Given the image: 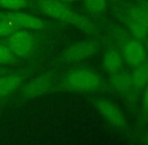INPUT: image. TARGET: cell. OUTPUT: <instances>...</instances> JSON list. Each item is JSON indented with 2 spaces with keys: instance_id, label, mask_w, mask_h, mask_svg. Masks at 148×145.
Instances as JSON below:
<instances>
[{
  "instance_id": "8992f818",
  "label": "cell",
  "mask_w": 148,
  "mask_h": 145,
  "mask_svg": "<svg viewBox=\"0 0 148 145\" xmlns=\"http://www.w3.org/2000/svg\"><path fill=\"white\" fill-rule=\"evenodd\" d=\"M99 51V44L94 40H81L66 47L56 60L57 64H72L93 57Z\"/></svg>"
},
{
  "instance_id": "ac0fdd59",
  "label": "cell",
  "mask_w": 148,
  "mask_h": 145,
  "mask_svg": "<svg viewBox=\"0 0 148 145\" xmlns=\"http://www.w3.org/2000/svg\"><path fill=\"white\" fill-rule=\"evenodd\" d=\"M19 28L11 21L0 18V37H7Z\"/></svg>"
},
{
  "instance_id": "d6986e66",
  "label": "cell",
  "mask_w": 148,
  "mask_h": 145,
  "mask_svg": "<svg viewBox=\"0 0 148 145\" xmlns=\"http://www.w3.org/2000/svg\"><path fill=\"white\" fill-rule=\"evenodd\" d=\"M114 34H115L116 38L119 39V40H124V43L127 41L125 40L126 39V32L123 29H121V28H116V30L114 31Z\"/></svg>"
},
{
  "instance_id": "5bb4252c",
  "label": "cell",
  "mask_w": 148,
  "mask_h": 145,
  "mask_svg": "<svg viewBox=\"0 0 148 145\" xmlns=\"http://www.w3.org/2000/svg\"><path fill=\"white\" fill-rule=\"evenodd\" d=\"M128 15L133 19L140 22L148 30V10L141 5L131 6L128 9Z\"/></svg>"
},
{
  "instance_id": "277c9868",
  "label": "cell",
  "mask_w": 148,
  "mask_h": 145,
  "mask_svg": "<svg viewBox=\"0 0 148 145\" xmlns=\"http://www.w3.org/2000/svg\"><path fill=\"white\" fill-rule=\"evenodd\" d=\"M36 30L17 29L15 32L6 37L5 43L18 60H29L37 53L43 43V36Z\"/></svg>"
},
{
  "instance_id": "44dd1931",
  "label": "cell",
  "mask_w": 148,
  "mask_h": 145,
  "mask_svg": "<svg viewBox=\"0 0 148 145\" xmlns=\"http://www.w3.org/2000/svg\"><path fill=\"white\" fill-rule=\"evenodd\" d=\"M140 142H141V143H143V144L148 145V131H147V132H145V133L143 134L142 136H141Z\"/></svg>"
},
{
  "instance_id": "30bf717a",
  "label": "cell",
  "mask_w": 148,
  "mask_h": 145,
  "mask_svg": "<svg viewBox=\"0 0 148 145\" xmlns=\"http://www.w3.org/2000/svg\"><path fill=\"white\" fill-rule=\"evenodd\" d=\"M123 65V59L120 53L115 49H110L104 53L103 57V67L104 70L109 75L120 72Z\"/></svg>"
},
{
  "instance_id": "6da1fadb",
  "label": "cell",
  "mask_w": 148,
  "mask_h": 145,
  "mask_svg": "<svg viewBox=\"0 0 148 145\" xmlns=\"http://www.w3.org/2000/svg\"><path fill=\"white\" fill-rule=\"evenodd\" d=\"M35 3L39 11L49 17L71 24L88 34H95L98 32L97 26L94 22L72 10L62 0H36Z\"/></svg>"
},
{
  "instance_id": "ffe728a7",
  "label": "cell",
  "mask_w": 148,
  "mask_h": 145,
  "mask_svg": "<svg viewBox=\"0 0 148 145\" xmlns=\"http://www.w3.org/2000/svg\"><path fill=\"white\" fill-rule=\"evenodd\" d=\"M143 105L145 109L148 110V85L144 88V93H143Z\"/></svg>"
},
{
  "instance_id": "cb8c5ba5",
  "label": "cell",
  "mask_w": 148,
  "mask_h": 145,
  "mask_svg": "<svg viewBox=\"0 0 148 145\" xmlns=\"http://www.w3.org/2000/svg\"><path fill=\"white\" fill-rule=\"evenodd\" d=\"M64 2H73V1H77V0H62Z\"/></svg>"
},
{
  "instance_id": "3957f363",
  "label": "cell",
  "mask_w": 148,
  "mask_h": 145,
  "mask_svg": "<svg viewBox=\"0 0 148 145\" xmlns=\"http://www.w3.org/2000/svg\"><path fill=\"white\" fill-rule=\"evenodd\" d=\"M59 81V72L57 70H49L35 76L28 82H25L15 93L16 103L27 102L32 99L45 96L55 89Z\"/></svg>"
},
{
  "instance_id": "9c48e42d",
  "label": "cell",
  "mask_w": 148,
  "mask_h": 145,
  "mask_svg": "<svg viewBox=\"0 0 148 145\" xmlns=\"http://www.w3.org/2000/svg\"><path fill=\"white\" fill-rule=\"evenodd\" d=\"M123 57L132 67L142 64L146 57V49L142 42L136 39H129L123 45Z\"/></svg>"
},
{
  "instance_id": "5b68a950",
  "label": "cell",
  "mask_w": 148,
  "mask_h": 145,
  "mask_svg": "<svg viewBox=\"0 0 148 145\" xmlns=\"http://www.w3.org/2000/svg\"><path fill=\"white\" fill-rule=\"evenodd\" d=\"M38 68L37 63L18 70L10 71L0 76V102L13 96Z\"/></svg>"
},
{
  "instance_id": "8fae6325",
  "label": "cell",
  "mask_w": 148,
  "mask_h": 145,
  "mask_svg": "<svg viewBox=\"0 0 148 145\" xmlns=\"http://www.w3.org/2000/svg\"><path fill=\"white\" fill-rule=\"evenodd\" d=\"M132 79V88L136 91L143 90L148 85V62L136 66L135 70L131 74Z\"/></svg>"
},
{
  "instance_id": "2e32d148",
  "label": "cell",
  "mask_w": 148,
  "mask_h": 145,
  "mask_svg": "<svg viewBox=\"0 0 148 145\" xmlns=\"http://www.w3.org/2000/svg\"><path fill=\"white\" fill-rule=\"evenodd\" d=\"M30 0H0V8L6 11H17L28 6Z\"/></svg>"
},
{
  "instance_id": "7a4b0ae2",
  "label": "cell",
  "mask_w": 148,
  "mask_h": 145,
  "mask_svg": "<svg viewBox=\"0 0 148 145\" xmlns=\"http://www.w3.org/2000/svg\"><path fill=\"white\" fill-rule=\"evenodd\" d=\"M101 77L95 71L89 69H75L66 72L58 81L53 91L62 90L68 92H93L101 87Z\"/></svg>"
},
{
  "instance_id": "4fadbf2b",
  "label": "cell",
  "mask_w": 148,
  "mask_h": 145,
  "mask_svg": "<svg viewBox=\"0 0 148 145\" xmlns=\"http://www.w3.org/2000/svg\"><path fill=\"white\" fill-rule=\"evenodd\" d=\"M125 25L127 26L129 32L134 36V39L143 42L147 39L148 37V30L140 22H138L137 20L133 19L132 17L128 15V17L124 19Z\"/></svg>"
},
{
  "instance_id": "e0dca14e",
  "label": "cell",
  "mask_w": 148,
  "mask_h": 145,
  "mask_svg": "<svg viewBox=\"0 0 148 145\" xmlns=\"http://www.w3.org/2000/svg\"><path fill=\"white\" fill-rule=\"evenodd\" d=\"M107 1L109 0H84V4L87 10L91 13H100L105 10ZM110 1H114V0H110Z\"/></svg>"
},
{
  "instance_id": "52a82bcc",
  "label": "cell",
  "mask_w": 148,
  "mask_h": 145,
  "mask_svg": "<svg viewBox=\"0 0 148 145\" xmlns=\"http://www.w3.org/2000/svg\"><path fill=\"white\" fill-rule=\"evenodd\" d=\"M0 18L11 21L19 29L43 30L49 26V23L37 16L17 11H0Z\"/></svg>"
},
{
  "instance_id": "ba28073f",
  "label": "cell",
  "mask_w": 148,
  "mask_h": 145,
  "mask_svg": "<svg viewBox=\"0 0 148 145\" xmlns=\"http://www.w3.org/2000/svg\"><path fill=\"white\" fill-rule=\"evenodd\" d=\"M95 107L97 111L113 126L117 128L126 127L127 122L124 114L113 102L105 100V99H101L95 103Z\"/></svg>"
},
{
  "instance_id": "603a6c76",
  "label": "cell",
  "mask_w": 148,
  "mask_h": 145,
  "mask_svg": "<svg viewBox=\"0 0 148 145\" xmlns=\"http://www.w3.org/2000/svg\"><path fill=\"white\" fill-rule=\"evenodd\" d=\"M140 5H141V6H143V7H144L145 9H147V10H148V2H147V1H141V2H140Z\"/></svg>"
},
{
  "instance_id": "7c38bea8",
  "label": "cell",
  "mask_w": 148,
  "mask_h": 145,
  "mask_svg": "<svg viewBox=\"0 0 148 145\" xmlns=\"http://www.w3.org/2000/svg\"><path fill=\"white\" fill-rule=\"evenodd\" d=\"M111 86L119 93H127L132 89L131 74L127 72H115L111 75Z\"/></svg>"
},
{
  "instance_id": "7402d4cb",
  "label": "cell",
  "mask_w": 148,
  "mask_h": 145,
  "mask_svg": "<svg viewBox=\"0 0 148 145\" xmlns=\"http://www.w3.org/2000/svg\"><path fill=\"white\" fill-rule=\"evenodd\" d=\"M10 71H11V70L8 69V68H6V66H1V65H0V76H1V75H3V74H6V72H8Z\"/></svg>"
},
{
  "instance_id": "9a60e30c",
  "label": "cell",
  "mask_w": 148,
  "mask_h": 145,
  "mask_svg": "<svg viewBox=\"0 0 148 145\" xmlns=\"http://www.w3.org/2000/svg\"><path fill=\"white\" fill-rule=\"evenodd\" d=\"M18 62V57L13 53L6 43H0V65L12 66Z\"/></svg>"
},
{
  "instance_id": "d4e9b609",
  "label": "cell",
  "mask_w": 148,
  "mask_h": 145,
  "mask_svg": "<svg viewBox=\"0 0 148 145\" xmlns=\"http://www.w3.org/2000/svg\"><path fill=\"white\" fill-rule=\"evenodd\" d=\"M145 41H146V49H147V51H148V37H147V39Z\"/></svg>"
}]
</instances>
